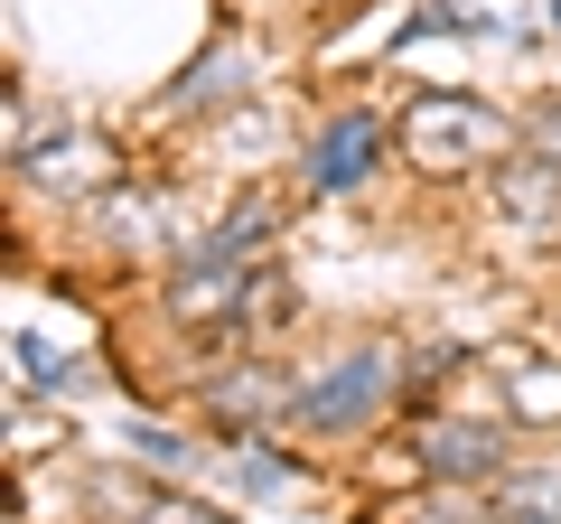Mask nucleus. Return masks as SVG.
<instances>
[{
    "mask_svg": "<svg viewBox=\"0 0 561 524\" xmlns=\"http://www.w3.org/2000/svg\"><path fill=\"white\" fill-rule=\"evenodd\" d=\"M375 150H383V122L346 103L337 122H319V141H309V187H319V197H356V187L375 179Z\"/></svg>",
    "mask_w": 561,
    "mask_h": 524,
    "instance_id": "nucleus-4",
    "label": "nucleus"
},
{
    "mask_svg": "<svg viewBox=\"0 0 561 524\" xmlns=\"http://www.w3.org/2000/svg\"><path fill=\"white\" fill-rule=\"evenodd\" d=\"M496 206L524 225V235H561V160L524 150V160L496 169Z\"/></svg>",
    "mask_w": 561,
    "mask_h": 524,
    "instance_id": "nucleus-7",
    "label": "nucleus"
},
{
    "mask_svg": "<svg viewBox=\"0 0 561 524\" xmlns=\"http://www.w3.org/2000/svg\"><path fill=\"white\" fill-rule=\"evenodd\" d=\"M20 169L38 187H57V197H84V187L113 179V150L103 141H57V150H20Z\"/></svg>",
    "mask_w": 561,
    "mask_h": 524,
    "instance_id": "nucleus-8",
    "label": "nucleus"
},
{
    "mask_svg": "<svg viewBox=\"0 0 561 524\" xmlns=\"http://www.w3.org/2000/svg\"><path fill=\"white\" fill-rule=\"evenodd\" d=\"M206 412L225 431H253V422H280V412H300V384L280 375V365H234V375L206 384Z\"/></svg>",
    "mask_w": 561,
    "mask_h": 524,
    "instance_id": "nucleus-6",
    "label": "nucleus"
},
{
    "mask_svg": "<svg viewBox=\"0 0 561 524\" xmlns=\"http://www.w3.org/2000/svg\"><path fill=\"white\" fill-rule=\"evenodd\" d=\"M225 103H253V57H243L234 38H216L179 84H169V94H160V122H206V113H225Z\"/></svg>",
    "mask_w": 561,
    "mask_h": 524,
    "instance_id": "nucleus-5",
    "label": "nucleus"
},
{
    "mask_svg": "<svg viewBox=\"0 0 561 524\" xmlns=\"http://www.w3.org/2000/svg\"><path fill=\"white\" fill-rule=\"evenodd\" d=\"M402 384H412V346H346L337 365H319V375L300 384V412L290 422H309V431H356L375 403H393Z\"/></svg>",
    "mask_w": 561,
    "mask_h": 524,
    "instance_id": "nucleus-2",
    "label": "nucleus"
},
{
    "mask_svg": "<svg viewBox=\"0 0 561 524\" xmlns=\"http://www.w3.org/2000/svg\"><path fill=\"white\" fill-rule=\"evenodd\" d=\"M393 524H496V515H478V505H459V497H421V505H402Z\"/></svg>",
    "mask_w": 561,
    "mask_h": 524,
    "instance_id": "nucleus-13",
    "label": "nucleus"
},
{
    "mask_svg": "<svg viewBox=\"0 0 561 524\" xmlns=\"http://www.w3.org/2000/svg\"><path fill=\"white\" fill-rule=\"evenodd\" d=\"M272 235H280V206H272V197H243L234 216H225L216 235H197L187 253H206V262H243L253 243H272Z\"/></svg>",
    "mask_w": 561,
    "mask_h": 524,
    "instance_id": "nucleus-10",
    "label": "nucleus"
},
{
    "mask_svg": "<svg viewBox=\"0 0 561 524\" xmlns=\"http://www.w3.org/2000/svg\"><path fill=\"white\" fill-rule=\"evenodd\" d=\"M412 459H421V478H440V487H496L505 478V431L431 412V422H412Z\"/></svg>",
    "mask_w": 561,
    "mask_h": 524,
    "instance_id": "nucleus-3",
    "label": "nucleus"
},
{
    "mask_svg": "<svg viewBox=\"0 0 561 524\" xmlns=\"http://www.w3.org/2000/svg\"><path fill=\"white\" fill-rule=\"evenodd\" d=\"M505 422L515 431H561V365L552 356H534V365L505 375Z\"/></svg>",
    "mask_w": 561,
    "mask_h": 524,
    "instance_id": "nucleus-9",
    "label": "nucleus"
},
{
    "mask_svg": "<svg viewBox=\"0 0 561 524\" xmlns=\"http://www.w3.org/2000/svg\"><path fill=\"white\" fill-rule=\"evenodd\" d=\"M234 478L253 487V497H280V487H290V459H272V449H262V441H243V459H234Z\"/></svg>",
    "mask_w": 561,
    "mask_h": 524,
    "instance_id": "nucleus-12",
    "label": "nucleus"
},
{
    "mask_svg": "<svg viewBox=\"0 0 561 524\" xmlns=\"http://www.w3.org/2000/svg\"><path fill=\"white\" fill-rule=\"evenodd\" d=\"M524 141H534L542 160H561V103H534V122H524Z\"/></svg>",
    "mask_w": 561,
    "mask_h": 524,
    "instance_id": "nucleus-14",
    "label": "nucleus"
},
{
    "mask_svg": "<svg viewBox=\"0 0 561 524\" xmlns=\"http://www.w3.org/2000/svg\"><path fill=\"white\" fill-rule=\"evenodd\" d=\"M552 38H561V0H552Z\"/></svg>",
    "mask_w": 561,
    "mask_h": 524,
    "instance_id": "nucleus-15",
    "label": "nucleus"
},
{
    "mask_svg": "<svg viewBox=\"0 0 561 524\" xmlns=\"http://www.w3.org/2000/svg\"><path fill=\"white\" fill-rule=\"evenodd\" d=\"M10 365H20V384H38V394L76 384V375H66V356H57V346H38V338H20V346H10Z\"/></svg>",
    "mask_w": 561,
    "mask_h": 524,
    "instance_id": "nucleus-11",
    "label": "nucleus"
},
{
    "mask_svg": "<svg viewBox=\"0 0 561 524\" xmlns=\"http://www.w3.org/2000/svg\"><path fill=\"white\" fill-rule=\"evenodd\" d=\"M393 141H402V160H412V169L459 179V169H478V160H496V150H505V122L486 113V103H468V94H412V103H402V122H393Z\"/></svg>",
    "mask_w": 561,
    "mask_h": 524,
    "instance_id": "nucleus-1",
    "label": "nucleus"
}]
</instances>
